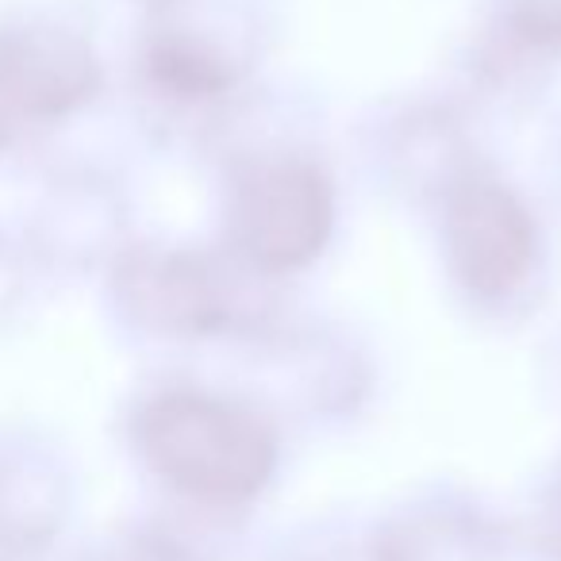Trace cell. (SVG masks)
<instances>
[{"label":"cell","mask_w":561,"mask_h":561,"mask_svg":"<svg viewBox=\"0 0 561 561\" xmlns=\"http://www.w3.org/2000/svg\"><path fill=\"white\" fill-rule=\"evenodd\" d=\"M530 234L523 211L492 188H477L458 208V254L477 289H507L527 262Z\"/></svg>","instance_id":"obj_1"},{"label":"cell","mask_w":561,"mask_h":561,"mask_svg":"<svg viewBox=\"0 0 561 561\" xmlns=\"http://www.w3.org/2000/svg\"><path fill=\"white\" fill-rule=\"evenodd\" d=\"M250 227H254V250H273L280 262L308 254L312 242L323 234V201L316 181L305 178L293 193L289 208L280 204V173L265 178L250 204Z\"/></svg>","instance_id":"obj_2"}]
</instances>
